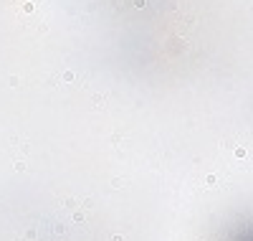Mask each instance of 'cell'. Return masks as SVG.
<instances>
[{"label": "cell", "instance_id": "4", "mask_svg": "<svg viewBox=\"0 0 253 241\" xmlns=\"http://www.w3.org/2000/svg\"><path fill=\"white\" fill-rule=\"evenodd\" d=\"M111 241H124V236H119V233H114V236H111Z\"/></svg>", "mask_w": 253, "mask_h": 241}, {"label": "cell", "instance_id": "2", "mask_svg": "<svg viewBox=\"0 0 253 241\" xmlns=\"http://www.w3.org/2000/svg\"><path fill=\"white\" fill-rule=\"evenodd\" d=\"M245 155H248L245 147H235V158H245Z\"/></svg>", "mask_w": 253, "mask_h": 241}, {"label": "cell", "instance_id": "3", "mask_svg": "<svg viewBox=\"0 0 253 241\" xmlns=\"http://www.w3.org/2000/svg\"><path fill=\"white\" fill-rule=\"evenodd\" d=\"M25 239H28V241L36 239V229H28V231H25Z\"/></svg>", "mask_w": 253, "mask_h": 241}, {"label": "cell", "instance_id": "1", "mask_svg": "<svg viewBox=\"0 0 253 241\" xmlns=\"http://www.w3.org/2000/svg\"><path fill=\"white\" fill-rule=\"evenodd\" d=\"M74 221L84 223V221H86V213H84V211H76V213H74Z\"/></svg>", "mask_w": 253, "mask_h": 241}]
</instances>
